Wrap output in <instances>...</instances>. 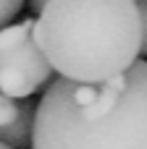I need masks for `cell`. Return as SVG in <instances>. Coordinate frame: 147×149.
I'll list each match as a JSON object with an SVG mask.
<instances>
[{
    "mask_svg": "<svg viewBox=\"0 0 147 149\" xmlns=\"http://www.w3.org/2000/svg\"><path fill=\"white\" fill-rule=\"evenodd\" d=\"M34 118H37V105L29 102V97L21 102L18 115L0 126V141L13 149H32V136H34Z\"/></svg>",
    "mask_w": 147,
    "mask_h": 149,
    "instance_id": "4",
    "label": "cell"
},
{
    "mask_svg": "<svg viewBox=\"0 0 147 149\" xmlns=\"http://www.w3.org/2000/svg\"><path fill=\"white\" fill-rule=\"evenodd\" d=\"M0 149H13V147H8V144H3V141H0Z\"/></svg>",
    "mask_w": 147,
    "mask_h": 149,
    "instance_id": "9",
    "label": "cell"
},
{
    "mask_svg": "<svg viewBox=\"0 0 147 149\" xmlns=\"http://www.w3.org/2000/svg\"><path fill=\"white\" fill-rule=\"evenodd\" d=\"M29 5H32V10H37V13H39V10H42V8L47 5V0H32Z\"/></svg>",
    "mask_w": 147,
    "mask_h": 149,
    "instance_id": "8",
    "label": "cell"
},
{
    "mask_svg": "<svg viewBox=\"0 0 147 149\" xmlns=\"http://www.w3.org/2000/svg\"><path fill=\"white\" fill-rule=\"evenodd\" d=\"M53 71L55 68L50 65V60L42 52V47L37 45V39L29 37L21 47H16L0 58V89L16 100H26L42 84L50 81Z\"/></svg>",
    "mask_w": 147,
    "mask_h": 149,
    "instance_id": "3",
    "label": "cell"
},
{
    "mask_svg": "<svg viewBox=\"0 0 147 149\" xmlns=\"http://www.w3.org/2000/svg\"><path fill=\"white\" fill-rule=\"evenodd\" d=\"M18 110H21L18 100H16V97H11V94H5V92L0 89V126L11 123V120L18 115Z\"/></svg>",
    "mask_w": 147,
    "mask_h": 149,
    "instance_id": "5",
    "label": "cell"
},
{
    "mask_svg": "<svg viewBox=\"0 0 147 149\" xmlns=\"http://www.w3.org/2000/svg\"><path fill=\"white\" fill-rule=\"evenodd\" d=\"M32 149H147V60L103 84L58 76L37 105Z\"/></svg>",
    "mask_w": 147,
    "mask_h": 149,
    "instance_id": "1",
    "label": "cell"
},
{
    "mask_svg": "<svg viewBox=\"0 0 147 149\" xmlns=\"http://www.w3.org/2000/svg\"><path fill=\"white\" fill-rule=\"evenodd\" d=\"M21 5H24V0H0V26L11 24L18 16Z\"/></svg>",
    "mask_w": 147,
    "mask_h": 149,
    "instance_id": "6",
    "label": "cell"
},
{
    "mask_svg": "<svg viewBox=\"0 0 147 149\" xmlns=\"http://www.w3.org/2000/svg\"><path fill=\"white\" fill-rule=\"evenodd\" d=\"M34 39L58 76L103 84L142 55L137 0H47Z\"/></svg>",
    "mask_w": 147,
    "mask_h": 149,
    "instance_id": "2",
    "label": "cell"
},
{
    "mask_svg": "<svg viewBox=\"0 0 147 149\" xmlns=\"http://www.w3.org/2000/svg\"><path fill=\"white\" fill-rule=\"evenodd\" d=\"M139 21H142V55H147V0H137Z\"/></svg>",
    "mask_w": 147,
    "mask_h": 149,
    "instance_id": "7",
    "label": "cell"
}]
</instances>
